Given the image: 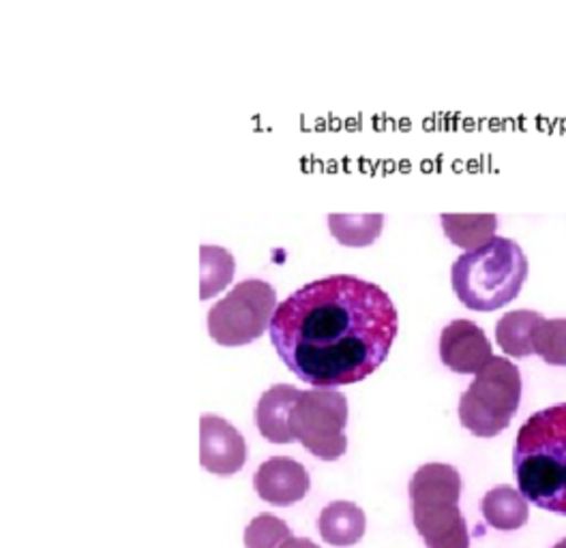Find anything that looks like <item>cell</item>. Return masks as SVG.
I'll list each match as a JSON object with an SVG mask.
<instances>
[{
	"label": "cell",
	"instance_id": "cell-1",
	"mask_svg": "<svg viewBox=\"0 0 566 548\" xmlns=\"http://www.w3.org/2000/svg\"><path fill=\"white\" fill-rule=\"evenodd\" d=\"M399 330L389 294L353 274H331L290 294L269 326L283 365L316 388L358 383L382 367Z\"/></svg>",
	"mask_w": 566,
	"mask_h": 548
},
{
	"label": "cell",
	"instance_id": "cell-2",
	"mask_svg": "<svg viewBox=\"0 0 566 548\" xmlns=\"http://www.w3.org/2000/svg\"><path fill=\"white\" fill-rule=\"evenodd\" d=\"M513 470L532 506L566 516V403L536 411L522 424Z\"/></svg>",
	"mask_w": 566,
	"mask_h": 548
},
{
	"label": "cell",
	"instance_id": "cell-3",
	"mask_svg": "<svg viewBox=\"0 0 566 548\" xmlns=\"http://www.w3.org/2000/svg\"><path fill=\"white\" fill-rule=\"evenodd\" d=\"M528 278V260L511 239H495L460 255L451 268V283L463 307L495 310L517 298Z\"/></svg>",
	"mask_w": 566,
	"mask_h": 548
},
{
	"label": "cell",
	"instance_id": "cell-4",
	"mask_svg": "<svg viewBox=\"0 0 566 548\" xmlns=\"http://www.w3.org/2000/svg\"><path fill=\"white\" fill-rule=\"evenodd\" d=\"M460 497V472L451 465L427 463L410 479L412 520L427 548H470Z\"/></svg>",
	"mask_w": 566,
	"mask_h": 548
},
{
	"label": "cell",
	"instance_id": "cell-5",
	"mask_svg": "<svg viewBox=\"0 0 566 548\" xmlns=\"http://www.w3.org/2000/svg\"><path fill=\"white\" fill-rule=\"evenodd\" d=\"M522 373L511 360L494 356L461 394V424L476 438L500 435L520 410Z\"/></svg>",
	"mask_w": 566,
	"mask_h": 548
},
{
	"label": "cell",
	"instance_id": "cell-6",
	"mask_svg": "<svg viewBox=\"0 0 566 548\" xmlns=\"http://www.w3.org/2000/svg\"><path fill=\"white\" fill-rule=\"evenodd\" d=\"M275 308L277 294L266 281H241L209 310V335L223 347L248 345L264 335Z\"/></svg>",
	"mask_w": 566,
	"mask_h": 548
},
{
	"label": "cell",
	"instance_id": "cell-7",
	"mask_svg": "<svg viewBox=\"0 0 566 548\" xmlns=\"http://www.w3.org/2000/svg\"><path fill=\"white\" fill-rule=\"evenodd\" d=\"M346 424L348 399L328 388L303 392L290 415V431L294 440L322 461H337L346 454Z\"/></svg>",
	"mask_w": 566,
	"mask_h": 548
},
{
	"label": "cell",
	"instance_id": "cell-8",
	"mask_svg": "<svg viewBox=\"0 0 566 548\" xmlns=\"http://www.w3.org/2000/svg\"><path fill=\"white\" fill-rule=\"evenodd\" d=\"M440 358L460 376H476L492 362L494 351L481 326L470 319H455L440 335Z\"/></svg>",
	"mask_w": 566,
	"mask_h": 548
},
{
	"label": "cell",
	"instance_id": "cell-9",
	"mask_svg": "<svg viewBox=\"0 0 566 548\" xmlns=\"http://www.w3.org/2000/svg\"><path fill=\"white\" fill-rule=\"evenodd\" d=\"M248 461L243 435L223 418L205 415L200 420V463L214 476H232Z\"/></svg>",
	"mask_w": 566,
	"mask_h": 548
},
{
	"label": "cell",
	"instance_id": "cell-10",
	"mask_svg": "<svg viewBox=\"0 0 566 548\" xmlns=\"http://www.w3.org/2000/svg\"><path fill=\"white\" fill-rule=\"evenodd\" d=\"M253 484L260 499L285 508L301 502L307 495L312 479L307 470L294 459L273 456L260 465V470L253 476Z\"/></svg>",
	"mask_w": 566,
	"mask_h": 548
},
{
	"label": "cell",
	"instance_id": "cell-11",
	"mask_svg": "<svg viewBox=\"0 0 566 548\" xmlns=\"http://www.w3.org/2000/svg\"><path fill=\"white\" fill-rule=\"evenodd\" d=\"M301 394L303 392L298 388L285 383H277L262 394L255 410V424L264 440L273 444L294 442V435L290 431V415Z\"/></svg>",
	"mask_w": 566,
	"mask_h": 548
},
{
	"label": "cell",
	"instance_id": "cell-12",
	"mask_svg": "<svg viewBox=\"0 0 566 548\" xmlns=\"http://www.w3.org/2000/svg\"><path fill=\"white\" fill-rule=\"evenodd\" d=\"M367 518L365 513L350 502L328 504L318 518L322 540L331 547H353L365 536Z\"/></svg>",
	"mask_w": 566,
	"mask_h": 548
},
{
	"label": "cell",
	"instance_id": "cell-13",
	"mask_svg": "<svg viewBox=\"0 0 566 548\" xmlns=\"http://www.w3.org/2000/svg\"><path fill=\"white\" fill-rule=\"evenodd\" d=\"M481 513L485 516L488 525H492L497 531L522 529L531 518L528 499L506 484L495 486L483 497Z\"/></svg>",
	"mask_w": 566,
	"mask_h": 548
},
{
	"label": "cell",
	"instance_id": "cell-14",
	"mask_svg": "<svg viewBox=\"0 0 566 548\" xmlns=\"http://www.w3.org/2000/svg\"><path fill=\"white\" fill-rule=\"evenodd\" d=\"M545 317L536 310H511L495 324V341L511 358H528L534 354V333Z\"/></svg>",
	"mask_w": 566,
	"mask_h": 548
},
{
	"label": "cell",
	"instance_id": "cell-15",
	"mask_svg": "<svg viewBox=\"0 0 566 548\" xmlns=\"http://www.w3.org/2000/svg\"><path fill=\"white\" fill-rule=\"evenodd\" d=\"M444 234L461 249H479L495 239L497 217L495 214H442Z\"/></svg>",
	"mask_w": 566,
	"mask_h": 548
},
{
	"label": "cell",
	"instance_id": "cell-16",
	"mask_svg": "<svg viewBox=\"0 0 566 548\" xmlns=\"http://www.w3.org/2000/svg\"><path fill=\"white\" fill-rule=\"evenodd\" d=\"M532 345L547 365L566 367V319H543Z\"/></svg>",
	"mask_w": 566,
	"mask_h": 548
},
{
	"label": "cell",
	"instance_id": "cell-17",
	"mask_svg": "<svg viewBox=\"0 0 566 548\" xmlns=\"http://www.w3.org/2000/svg\"><path fill=\"white\" fill-rule=\"evenodd\" d=\"M290 538H294L290 527L273 514L255 516L245 529L248 548H283Z\"/></svg>",
	"mask_w": 566,
	"mask_h": 548
},
{
	"label": "cell",
	"instance_id": "cell-18",
	"mask_svg": "<svg viewBox=\"0 0 566 548\" xmlns=\"http://www.w3.org/2000/svg\"><path fill=\"white\" fill-rule=\"evenodd\" d=\"M283 548H318L310 538H290Z\"/></svg>",
	"mask_w": 566,
	"mask_h": 548
},
{
	"label": "cell",
	"instance_id": "cell-19",
	"mask_svg": "<svg viewBox=\"0 0 566 548\" xmlns=\"http://www.w3.org/2000/svg\"><path fill=\"white\" fill-rule=\"evenodd\" d=\"M554 548H566V538L565 540H560V542H558V545H556Z\"/></svg>",
	"mask_w": 566,
	"mask_h": 548
}]
</instances>
